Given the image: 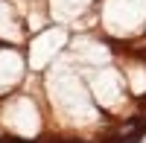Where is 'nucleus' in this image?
I'll return each mask as SVG.
<instances>
[{"instance_id":"f03ea898","label":"nucleus","mask_w":146,"mask_h":143,"mask_svg":"<svg viewBox=\"0 0 146 143\" xmlns=\"http://www.w3.org/2000/svg\"><path fill=\"white\" fill-rule=\"evenodd\" d=\"M0 32H3V35H15V26H12V15H9V9H6L3 0H0Z\"/></svg>"},{"instance_id":"f257e3e1","label":"nucleus","mask_w":146,"mask_h":143,"mask_svg":"<svg viewBox=\"0 0 146 143\" xmlns=\"http://www.w3.org/2000/svg\"><path fill=\"white\" fill-rule=\"evenodd\" d=\"M85 3H88V0H53V12L64 18V15H73V12L85 9Z\"/></svg>"}]
</instances>
